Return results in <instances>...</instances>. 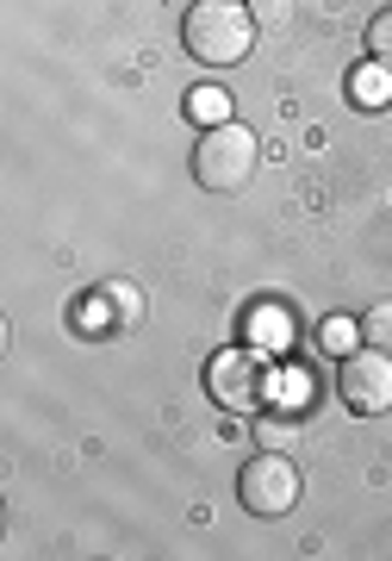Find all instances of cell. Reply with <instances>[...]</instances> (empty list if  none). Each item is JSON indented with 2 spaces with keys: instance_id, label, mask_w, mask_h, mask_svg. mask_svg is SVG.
Listing matches in <instances>:
<instances>
[{
  "instance_id": "obj_2",
  "label": "cell",
  "mask_w": 392,
  "mask_h": 561,
  "mask_svg": "<svg viewBox=\"0 0 392 561\" xmlns=\"http://www.w3.org/2000/svg\"><path fill=\"white\" fill-rule=\"evenodd\" d=\"M255 162H262V144H255L250 125H206V138H199L194 150V181L206 187V194H237V187H250Z\"/></svg>"
},
{
  "instance_id": "obj_6",
  "label": "cell",
  "mask_w": 392,
  "mask_h": 561,
  "mask_svg": "<svg viewBox=\"0 0 392 561\" xmlns=\"http://www.w3.org/2000/svg\"><path fill=\"white\" fill-rule=\"evenodd\" d=\"M349 94H355V106H387L392 101V69H387V62L361 69V76L349 81Z\"/></svg>"
},
{
  "instance_id": "obj_7",
  "label": "cell",
  "mask_w": 392,
  "mask_h": 561,
  "mask_svg": "<svg viewBox=\"0 0 392 561\" xmlns=\"http://www.w3.org/2000/svg\"><path fill=\"white\" fill-rule=\"evenodd\" d=\"M361 337H368L373 350H392V300H380V306L361 312Z\"/></svg>"
},
{
  "instance_id": "obj_9",
  "label": "cell",
  "mask_w": 392,
  "mask_h": 561,
  "mask_svg": "<svg viewBox=\"0 0 392 561\" xmlns=\"http://www.w3.org/2000/svg\"><path fill=\"white\" fill-rule=\"evenodd\" d=\"M368 57H373V62H387V69H392V7L368 20Z\"/></svg>"
},
{
  "instance_id": "obj_1",
  "label": "cell",
  "mask_w": 392,
  "mask_h": 561,
  "mask_svg": "<svg viewBox=\"0 0 392 561\" xmlns=\"http://www.w3.org/2000/svg\"><path fill=\"white\" fill-rule=\"evenodd\" d=\"M181 44H187V57L212 62H243L255 50V20L243 0H194L187 7V20H181Z\"/></svg>"
},
{
  "instance_id": "obj_11",
  "label": "cell",
  "mask_w": 392,
  "mask_h": 561,
  "mask_svg": "<svg viewBox=\"0 0 392 561\" xmlns=\"http://www.w3.org/2000/svg\"><path fill=\"white\" fill-rule=\"evenodd\" d=\"M262 443H268V449H293V424L268 419V424H262Z\"/></svg>"
},
{
  "instance_id": "obj_5",
  "label": "cell",
  "mask_w": 392,
  "mask_h": 561,
  "mask_svg": "<svg viewBox=\"0 0 392 561\" xmlns=\"http://www.w3.org/2000/svg\"><path fill=\"white\" fill-rule=\"evenodd\" d=\"M206 387H212L218 405H250L255 400V356L250 350H224V356H212V368H206Z\"/></svg>"
},
{
  "instance_id": "obj_10",
  "label": "cell",
  "mask_w": 392,
  "mask_h": 561,
  "mask_svg": "<svg viewBox=\"0 0 392 561\" xmlns=\"http://www.w3.org/2000/svg\"><path fill=\"white\" fill-rule=\"evenodd\" d=\"M106 306H113V312H125V319H138L143 294H131V287H106ZM88 324H94V331H106V319H81V331H88Z\"/></svg>"
},
{
  "instance_id": "obj_4",
  "label": "cell",
  "mask_w": 392,
  "mask_h": 561,
  "mask_svg": "<svg viewBox=\"0 0 392 561\" xmlns=\"http://www.w3.org/2000/svg\"><path fill=\"white\" fill-rule=\"evenodd\" d=\"M237 500L250 505L255 518H287L299 505V468L287 456H250L237 474Z\"/></svg>"
},
{
  "instance_id": "obj_8",
  "label": "cell",
  "mask_w": 392,
  "mask_h": 561,
  "mask_svg": "<svg viewBox=\"0 0 392 561\" xmlns=\"http://www.w3.org/2000/svg\"><path fill=\"white\" fill-rule=\"evenodd\" d=\"M187 113H194L199 125H224V119H231V106H224V94H218V88H199V94H187Z\"/></svg>"
},
{
  "instance_id": "obj_3",
  "label": "cell",
  "mask_w": 392,
  "mask_h": 561,
  "mask_svg": "<svg viewBox=\"0 0 392 561\" xmlns=\"http://www.w3.org/2000/svg\"><path fill=\"white\" fill-rule=\"evenodd\" d=\"M336 393H343V405H349L355 419H380V412H392V350H355V356H343V368H336Z\"/></svg>"
}]
</instances>
